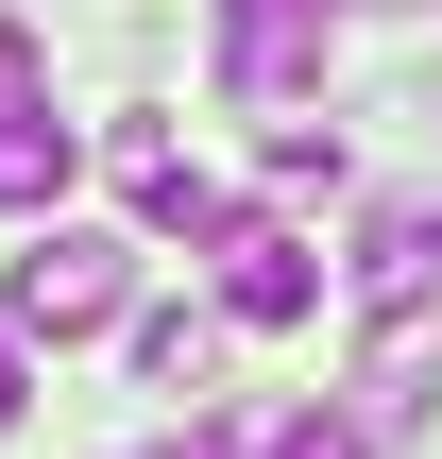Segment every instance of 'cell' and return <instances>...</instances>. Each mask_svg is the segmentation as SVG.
<instances>
[{
	"instance_id": "7a4b0ae2",
	"label": "cell",
	"mask_w": 442,
	"mask_h": 459,
	"mask_svg": "<svg viewBox=\"0 0 442 459\" xmlns=\"http://www.w3.org/2000/svg\"><path fill=\"white\" fill-rule=\"evenodd\" d=\"M221 85H238L256 119H307V85H324V0H221Z\"/></svg>"
},
{
	"instance_id": "277c9868",
	"label": "cell",
	"mask_w": 442,
	"mask_h": 459,
	"mask_svg": "<svg viewBox=\"0 0 442 459\" xmlns=\"http://www.w3.org/2000/svg\"><path fill=\"white\" fill-rule=\"evenodd\" d=\"M102 153H119V204H136V221H153V238H221V221H238V187H221V170H204V153H170V136H153V119H119V136H102Z\"/></svg>"
},
{
	"instance_id": "4fadbf2b",
	"label": "cell",
	"mask_w": 442,
	"mask_h": 459,
	"mask_svg": "<svg viewBox=\"0 0 442 459\" xmlns=\"http://www.w3.org/2000/svg\"><path fill=\"white\" fill-rule=\"evenodd\" d=\"M375 17H426V0H375Z\"/></svg>"
},
{
	"instance_id": "52a82bcc",
	"label": "cell",
	"mask_w": 442,
	"mask_h": 459,
	"mask_svg": "<svg viewBox=\"0 0 442 459\" xmlns=\"http://www.w3.org/2000/svg\"><path fill=\"white\" fill-rule=\"evenodd\" d=\"M136 375L187 392V409H221V324H204V307H136Z\"/></svg>"
},
{
	"instance_id": "7c38bea8",
	"label": "cell",
	"mask_w": 442,
	"mask_h": 459,
	"mask_svg": "<svg viewBox=\"0 0 442 459\" xmlns=\"http://www.w3.org/2000/svg\"><path fill=\"white\" fill-rule=\"evenodd\" d=\"M0 426H17V341H0Z\"/></svg>"
},
{
	"instance_id": "8fae6325",
	"label": "cell",
	"mask_w": 442,
	"mask_h": 459,
	"mask_svg": "<svg viewBox=\"0 0 442 459\" xmlns=\"http://www.w3.org/2000/svg\"><path fill=\"white\" fill-rule=\"evenodd\" d=\"M153 459H238V443H221V426H204V443H153Z\"/></svg>"
},
{
	"instance_id": "9c48e42d",
	"label": "cell",
	"mask_w": 442,
	"mask_h": 459,
	"mask_svg": "<svg viewBox=\"0 0 442 459\" xmlns=\"http://www.w3.org/2000/svg\"><path fill=\"white\" fill-rule=\"evenodd\" d=\"M273 459H375V409H290Z\"/></svg>"
},
{
	"instance_id": "6da1fadb",
	"label": "cell",
	"mask_w": 442,
	"mask_h": 459,
	"mask_svg": "<svg viewBox=\"0 0 442 459\" xmlns=\"http://www.w3.org/2000/svg\"><path fill=\"white\" fill-rule=\"evenodd\" d=\"M119 307H136V238L34 221V255H17V341H85V324H119Z\"/></svg>"
},
{
	"instance_id": "ba28073f",
	"label": "cell",
	"mask_w": 442,
	"mask_h": 459,
	"mask_svg": "<svg viewBox=\"0 0 442 459\" xmlns=\"http://www.w3.org/2000/svg\"><path fill=\"white\" fill-rule=\"evenodd\" d=\"M426 392H442V358H426V307H409V324L375 341V375H358V409H375V443H409V426H426Z\"/></svg>"
},
{
	"instance_id": "30bf717a",
	"label": "cell",
	"mask_w": 442,
	"mask_h": 459,
	"mask_svg": "<svg viewBox=\"0 0 442 459\" xmlns=\"http://www.w3.org/2000/svg\"><path fill=\"white\" fill-rule=\"evenodd\" d=\"M0 102H51V34L34 17H0Z\"/></svg>"
},
{
	"instance_id": "3957f363",
	"label": "cell",
	"mask_w": 442,
	"mask_h": 459,
	"mask_svg": "<svg viewBox=\"0 0 442 459\" xmlns=\"http://www.w3.org/2000/svg\"><path fill=\"white\" fill-rule=\"evenodd\" d=\"M204 255H221V324H307V307H324V255H307V221H273V204H238Z\"/></svg>"
},
{
	"instance_id": "5b68a950",
	"label": "cell",
	"mask_w": 442,
	"mask_h": 459,
	"mask_svg": "<svg viewBox=\"0 0 442 459\" xmlns=\"http://www.w3.org/2000/svg\"><path fill=\"white\" fill-rule=\"evenodd\" d=\"M358 307H375V324L442 307V204H375V221H358Z\"/></svg>"
},
{
	"instance_id": "8992f818",
	"label": "cell",
	"mask_w": 442,
	"mask_h": 459,
	"mask_svg": "<svg viewBox=\"0 0 442 459\" xmlns=\"http://www.w3.org/2000/svg\"><path fill=\"white\" fill-rule=\"evenodd\" d=\"M68 170H85V119L0 102V221H51V204H68Z\"/></svg>"
}]
</instances>
